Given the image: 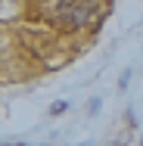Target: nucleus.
I'll return each instance as SVG.
<instances>
[{
  "label": "nucleus",
  "mask_w": 143,
  "mask_h": 146,
  "mask_svg": "<svg viewBox=\"0 0 143 146\" xmlns=\"http://www.w3.org/2000/svg\"><path fill=\"white\" fill-rule=\"evenodd\" d=\"M96 16H100V9H96L93 0H72V3H65V6L59 9V19H62L65 25H72V28L90 25Z\"/></svg>",
  "instance_id": "1"
},
{
  "label": "nucleus",
  "mask_w": 143,
  "mask_h": 146,
  "mask_svg": "<svg viewBox=\"0 0 143 146\" xmlns=\"http://www.w3.org/2000/svg\"><path fill=\"white\" fill-rule=\"evenodd\" d=\"M69 109V103H56V106H50V115H62Z\"/></svg>",
  "instance_id": "2"
},
{
  "label": "nucleus",
  "mask_w": 143,
  "mask_h": 146,
  "mask_svg": "<svg viewBox=\"0 0 143 146\" xmlns=\"http://www.w3.org/2000/svg\"><path fill=\"white\" fill-rule=\"evenodd\" d=\"M140 146H143V140H140Z\"/></svg>",
  "instance_id": "3"
}]
</instances>
